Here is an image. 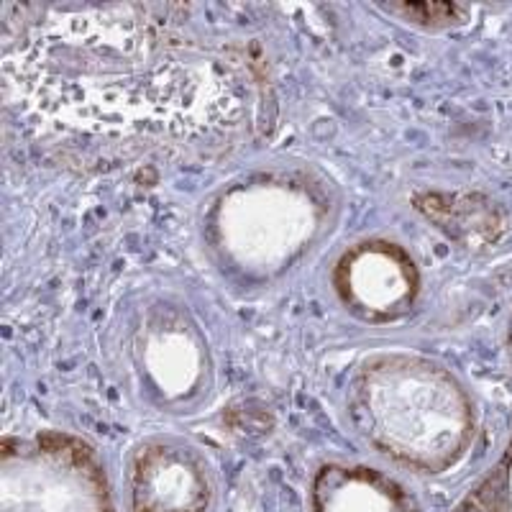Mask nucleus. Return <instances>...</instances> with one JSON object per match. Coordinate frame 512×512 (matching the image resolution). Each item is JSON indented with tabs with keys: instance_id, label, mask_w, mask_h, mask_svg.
Listing matches in <instances>:
<instances>
[{
	"instance_id": "nucleus-2",
	"label": "nucleus",
	"mask_w": 512,
	"mask_h": 512,
	"mask_svg": "<svg viewBox=\"0 0 512 512\" xmlns=\"http://www.w3.org/2000/svg\"><path fill=\"white\" fill-rule=\"evenodd\" d=\"M341 195L323 172L272 164L223 182L203 210V241L228 280L264 287L282 280L328 239Z\"/></svg>"
},
{
	"instance_id": "nucleus-3",
	"label": "nucleus",
	"mask_w": 512,
	"mask_h": 512,
	"mask_svg": "<svg viewBox=\"0 0 512 512\" xmlns=\"http://www.w3.org/2000/svg\"><path fill=\"white\" fill-rule=\"evenodd\" d=\"M349 418L379 456L418 474L446 472L472 438V408L456 379L436 361L400 351L356 367Z\"/></svg>"
},
{
	"instance_id": "nucleus-1",
	"label": "nucleus",
	"mask_w": 512,
	"mask_h": 512,
	"mask_svg": "<svg viewBox=\"0 0 512 512\" xmlns=\"http://www.w3.org/2000/svg\"><path fill=\"white\" fill-rule=\"evenodd\" d=\"M172 3L3 8L8 108L82 159H218L262 118L264 77L236 41Z\"/></svg>"
},
{
	"instance_id": "nucleus-4",
	"label": "nucleus",
	"mask_w": 512,
	"mask_h": 512,
	"mask_svg": "<svg viewBox=\"0 0 512 512\" xmlns=\"http://www.w3.org/2000/svg\"><path fill=\"white\" fill-rule=\"evenodd\" d=\"M0 512H113L98 451L62 431L6 436L0 446Z\"/></svg>"
},
{
	"instance_id": "nucleus-8",
	"label": "nucleus",
	"mask_w": 512,
	"mask_h": 512,
	"mask_svg": "<svg viewBox=\"0 0 512 512\" xmlns=\"http://www.w3.org/2000/svg\"><path fill=\"white\" fill-rule=\"evenodd\" d=\"M310 512H420L405 484L374 466L328 461L310 482Z\"/></svg>"
},
{
	"instance_id": "nucleus-6",
	"label": "nucleus",
	"mask_w": 512,
	"mask_h": 512,
	"mask_svg": "<svg viewBox=\"0 0 512 512\" xmlns=\"http://www.w3.org/2000/svg\"><path fill=\"white\" fill-rule=\"evenodd\" d=\"M216 497L213 464L192 441L152 436L128 456V512H213Z\"/></svg>"
},
{
	"instance_id": "nucleus-7",
	"label": "nucleus",
	"mask_w": 512,
	"mask_h": 512,
	"mask_svg": "<svg viewBox=\"0 0 512 512\" xmlns=\"http://www.w3.org/2000/svg\"><path fill=\"white\" fill-rule=\"evenodd\" d=\"M331 285L338 303L354 318L387 326L413 310L420 274L405 246L372 236L341 251L333 264Z\"/></svg>"
},
{
	"instance_id": "nucleus-5",
	"label": "nucleus",
	"mask_w": 512,
	"mask_h": 512,
	"mask_svg": "<svg viewBox=\"0 0 512 512\" xmlns=\"http://www.w3.org/2000/svg\"><path fill=\"white\" fill-rule=\"evenodd\" d=\"M128 356L144 395L164 410L190 413L208 400L216 367L203 328L185 305L154 300L141 308Z\"/></svg>"
}]
</instances>
